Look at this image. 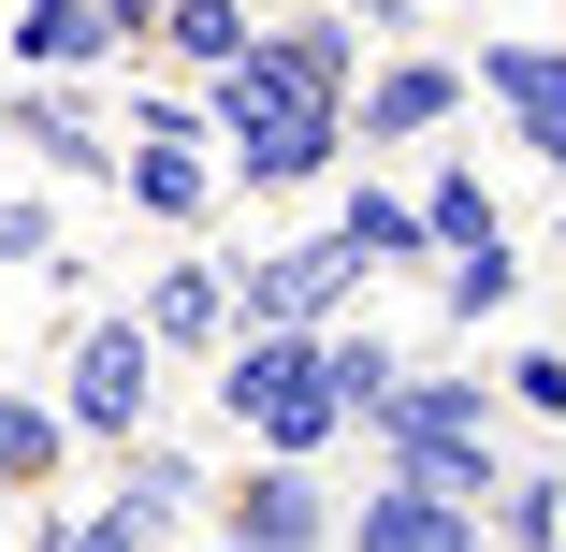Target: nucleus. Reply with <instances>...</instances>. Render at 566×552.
Returning a JSON list of instances; mask_svg holds the SVG:
<instances>
[{"label": "nucleus", "mask_w": 566, "mask_h": 552, "mask_svg": "<svg viewBox=\"0 0 566 552\" xmlns=\"http://www.w3.org/2000/svg\"><path fill=\"white\" fill-rule=\"evenodd\" d=\"M203 146H218L233 189H319L334 160H349V102L305 87V73H276V59L248 44L233 73H203Z\"/></svg>", "instance_id": "obj_1"}, {"label": "nucleus", "mask_w": 566, "mask_h": 552, "mask_svg": "<svg viewBox=\"0 0 566 552\" xmlns=\"http://www.w3.org/2000/svg\"><path fill=\"white\" fill-rule=\"evenodd\" d=\"M364 436L392 451V480H436V494L494 509V393L480 378H407L392 364V393L364 407Z\"/></svg>", "instance_id": "obj_2"}, {"label": "nucleus", "mask_w": 566, "mask_h": 552, "mask_svg": "<svg viewBox=\"0 0 566 552\" xmlns=\"http://www.w3.org/2000/svg\"><path fill=\"white\" fill-rule=\"evenodd\" d=\"M218 407H233L276 466H305V451H334V393H319V335H291V320H248V335H218Z\"/></svg>", "instance_id": "obj_3"}, {"label": "nucleus", "mask_w": 566, "mask_h": 552, "mask_svg": "<svg viewBox=\"0 0 566 552\" xmlns=\"http://www.w3.org/2000/svg\"><path fill=\"white\" fill-rule=\"evenodd\" d=\"M146 407H160V335L117 305V320H87V335H73V364H59V421L102 436V451H132Z\"/></svg>", "instance_id": "obj_4"}, {"label": "nucleus", "mask_w": 566, "mask_h": 552, "mask_svg": "<svg viewBox=\"0 0 566 552\" xmlns=\"http://www.w3.org/2000/svg\"><path fill=\"white\" fill-rule=\"evenodd\" d=\"M218 277H233V335H248V320L319 335V320L364 291V248H349V233H305V248H262V262H218Z\"/></svg>", "instance_id": "obj_5"}, {"label": "nucleus", "mask_w": 566, "mask_h": 552, "mask_svg": "<svg viewBox=\"0 0 566 552\" xmlns=\"http://www.w3.org/2000/svg\"><path fill=\"white\" fill-rule=\"evenodd\" d=\"M349 552H494V523L465 494H436V480H378L349 509Z\"/></svg>", "instance_id": "obj_6"}, {"label": "nucleus", "mask_w": 566, "mask_h": 552, "mask_svg": "<svg viewBox=\"0 0 566 552\" xmlns=\"http://www.w3.org/2000/svg\"><path fill=\"white\" fill-rule=\"evenodd\" d=\"M218 538H262V552H319V538H334V494H319L305 466H276V451H262L233 494H218Z\"/></svg>", "instance_id": "obj_7"}, {"label": "nucleus", "mask_w": 566, "mask_h": 552, "mask_svg": "<svg viewBox=\"0 0 566 552\" xmlns=\"http://www.w3.org/2000/svg\"><path fill=\"white\" fill-rule=\"evenodd\" d=\"M117 44H132V30L102 15V0H15V73H59V87H87Z\"/></svg>", "instance_id": "obj_8"}, {"label": "nucleus", "mask_w": 566, "mask_h": 552, "mask_svg": "<svg viewBox=\"0 0 566 552\" xmlns=\"http://www.w3.org/2000/svg\"><path fill=\"white\" fill-rule=\"evenodd\" d=\"M0 102H15V160H30V175H102V117H87L59 73H15Z\"/></svg>", "instance_id": "obj_9"}, {"label": "nucleus", "mask_w": 566, "mask_h": 552, "mask_svg": "<svg viewBox=\"0 0 566 552\" xmlns=\"http://www.w3.org/2000/svg\"><path fill=\"white\" fill-rule=\"evenodd\" d=\"M450 102H465V73L450 59H378V87H349V132H378V146H421Z\"/></svg>", "instance_id": "obj_10"}, {"label": "nucleus", "mask_w": 566, "mask_h": 552, "mask_svg": "<svg viewBox=\"0 0 566 552\" xmlns=\"http://www.w3.org/2000/svg\"><path fill=\"white\" fill-rule=\"evenodd\" d=\"M132 320H146L160 350H218V335H233V277H218V262H160Z\"/></svg>", "instance_id": "obj_11"}, {"label": "nucleus", "mask_w": 566, "mask_h": 552, "mask_svg": "<svg viewBox=\"0 0 566 552\" xmlns=\"http://www.w3.org/2000/svg\"><path fill=\"white\" fill-rule=\"evenodd\" d=\"M262 59L349 102V87H364V15H334V0H305V15H276V30H262Z\"/></svg>", "instance_id": "obj_12"}, {"label": "nucleus", "mask_w": 566, "mask_h": 552, "mask_svg": "<svg viewBox=\"0 0 566 552\" xmlns=\"http://www.w3.org/2000/svg\"><path fill=\"white\" fill-rule=\"evenodd\" d=\"M480 102H509V117H523V146L566 117V44H480V73H465Z\"/></svg>", "instance_id": "obj_13"}, {"label": "nucleus", "mask_w": 566, "mask_h": 552, "mask_svg": "<svg viewBox=\"0 0 566 552\" xmlns=\"http://www.w3.org/2000/svg\"><path fill=\"white\" fill-rule=\"evenodd\" d=\"M117 189H132L146 218H175V233H189V218L218 204V160H189L175 132H132V160H117Z\"/></svg>", "instance_id": "obj_14"}, {"label": "nucleus", "mask_w": 566, "mask_h": 552, "mask_svg": "<svg viewBox=\"0 0 566 552\" xmlns=\"http://www.w3.org/2000/svg\"><path fill=\"white\" fill-rule=\"evenodd\" d=\"M262 44V15L248 0H160V59H189V73H233Z\"/></svg>", "instance_id": "obj_15"}, {"label": "nucleus", "mask_w": 566, "mask_h": 552, "mask_svg": "<svg viewBox=\"0 0 566 552\" xmlns=\"http://www.w3.org/2000/svg\"><path fill=\"white\" fill-rule=\"evenodd\" d=\"M189 494H203V466H189V451H175V436H132V466H117V509H132V523H146V538H160V523H175V509H189Z\"/></svg>", "instance_id": "obj_16"}, {"label": "nucleus", "mask_w": 566, "mask_h": 552, "mask_svg": "<svg viewBox=\"0 0 566 552\" xmlns=\"http://www.w3.org/2000/svg\"><path fill=\"white\" fill-rule=\"evenodd\" d=\"M59 451H73V421H59V407H30V393H0V494H44V480H59Z\"/></svg>", "instance_id": "obj_17"}, {"label": "nucleus", "mask_w": 566, "mask_h": 552, "mask_svg": "<svg viewBox=\"0 0 566 552\" xmlns=\"http://www.w3.org/2000/svg\"><path fill=\"white\" fill-rule=\"evenodd\" d=\"M319 393H334V421H364V407L392 393V335H349V320H319Z\"/></svg>", "instance_id": "obj_18"}, {"label": "nucleus", "mask_w": 566, "mask_h": 552, "mask_svg": "<svg viewBox=\"0 0 566 552\" xmlns=\"http://www.w3.org/2000/svg\"><path fill=\"white\" fill-rule=\"evenodd\" d=\"M334 233L364 248V277H378V262H436V248H421V204H407V189H349V204H334Z\"/></svg>", "instance_id": "obj_19"}, {"label": "nucleus", "mask_w": 566, "mask_h": 552, "mask_svg": "<svg viewBox=\"0 0 566 552\" xmlns=\"http://www.w3.org/2000/svg\"><path fill=\"white\" fill-rule=\"evenodd\" d=\"M480 233H509V218H494V189H480V175H465V160H450V175H436V189H421V248H436V262H450V248H480Z\"/></svg>", "instance_id": "obj_20"}, {"label": "nucleus", "mask_w": 566, "mask_h": 552, "mask_svg": "<svg viewBox=\"0 0 566 552\" xmlns=\"http://www.w3.org/2000/svg\"><path fill=\"white\" fill-rule=\"evenodd\" d=\"M509 291H523V248H509V233H480V248H450V320H494Z\"/></svg>", "instance_id": "obj_21"}, {"label": "nucleus", "mask_w": 566, "mask_h": 552, "mask_svg": "<svg viewBox=\"0 0 566 552\" xmlns=\"http://www.w3.org/2000/svg\"><path fill=\"white\" fill-rule=\"evenodd\" d=\"M30 552H160V538H146L117 494H102V509H44V523H30Z\"/></svg>", "instance_id": "obj_22"}, {"label": "nucleus", "mask_w": 566, "mask_h": 552, "mask_svg": "<svg viewBox=\"0 0 566 552\" xmlns=\"http://www.w3.org/2000/svg\"><path fill=\"white\" fill-rule=\"evenodd\" d=\"M494 523H509V552H552L566 538V494L552 480H494Z\"/></svg>", "instance_id": "obj_23"}, {"label": "nucleus", "mask_w": 566, "mask_h": 552, "mask_svg": "<svg viewBox=\"0 0 566 552\" xmlns=\"http://www.w3.org/2000/svg\"><path fill=\"white\" fill-rule=\"evenodd\" d=\"M0 262H59V204L44 189H0Z\"/></svg>", "instance_id": "obj_24"}, {"label": "nucleus", "mask_w": 566, "mask_h": 552, "mask_svg": "<svg viewBox=\"0 0 566 552\" xmlns=\"http://www.w3.org/2000/svg\"><path fill=\"white\" fill-rule=\"evenodd\" d=\"M509 407H523V421H566V350H523V364H509Z\"/></svg>", "instance_id": "obj_25"}, {"label": "nucleus", "mask_w": 566, "mask_h": 552, "mask_svg": "<svg viewBox=\"0 0 566 552\" xmlns=\"http://www.w3.org/2000/svg\"><path fill=\"white\" fill-rule=\"evenodd\" d=\"M334 15H364V30H407V15H421V0H334Z\"/></svg>", "instance_id": "obj_26"}, {"label": "nucleus", "mask_w": 566, "mask_h": 552, "mask_svg": "<svg viewBox=\"0 0 566 552\" xmlns=\"http://www.w3.org/2000/svg\"><path fill=\"white\" fill-rule=\"evenodd\" d=\"M537 160H552V175H566V117H552V132H537Z\"/></svg>", "instance_id": "obj_27"}, {"label": "nucleus", "mask_w": 566, "mask_h": 552, "mask_svg": "<svg viewBox=\"0 0 566 552\" xmlns=\"http://www.w3.org/2000/svg\"><path fill=\"white\" fill-rule=\"evenodd\" d=\"M218 552H262V538H218Z\"/></svg>", "instance_id": "obj_28"}, {"label": "nucleus", "mask_w": 566, "mask_h": 552, "mask_svg": "<svg viewBox=\"0 0 566 552\" xmlns=\"http://www.w3.org/2000/svg\"><path fill=\"white\" fill-rule=\"evenodd\" d=\"M0 87H15V73H0Z\"/></svg>", "instance_id": "obj_29"}]
</instances>
